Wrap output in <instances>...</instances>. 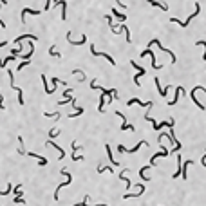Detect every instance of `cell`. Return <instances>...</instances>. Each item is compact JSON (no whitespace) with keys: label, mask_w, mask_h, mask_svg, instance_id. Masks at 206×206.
<instances>
[{"label":"cell","mask_w":206,"mask_h":206,"mask_svg":"<svg viewBox=\"0 0 206 206\" xmlns=\"http://www.w3.org/2000/svg\"><path fill=\"white\" fill-rule=\"evenodd\" d=\"M90 53H92V56H101V58H107L110 65H116V62H114V58H112L110 54H107V53H100V51H96V49H94V43L90 45Z\"/></svg>","instance_id":"7"},{"label":"cell","mask_w":206,"mask_h":206,"mask_svg":"<svg viewBox=\"0 0 206 206\" xmlns=\"http://www.w3.org/2000/svg\"><path fill=\"white\" fill-rule=\"evenodd\" d=\"M130 65H132L134 69H138V74H139V76H143V74H145V69H143V67H141V65H138V63L134 62V60L130 62Z\"/></svg>","instance_id":"26"},{"label":"cell","mask_w":206,"mask_h":206,"mask_svg":"<svg viewBox=\"0 0 206 206\" xmlns=\"http://www.w3.org/2000/svg\"><path fill=\"white\" fill-rule=\"evenodd\" d=\"M120 31H125V40L130 43V42H132V38H130V31H128V27L125 25L123 22H121V27H120Z\"/></svg>","instance_id":"20"},{"label":"cell","mask_w":206,"mask_h":206,"mask_svg":"<svg viewBox=\"0 0 206 206\" xmlns=\"http://www.w3.org/2000/svg\"><path fill=\"white\" fill-rule=\"evenodd\" d=\"M11 190H13V186L7 185V188H6V190H0V195H7V193H11Z\"/></svg>","instance_id":"33"},{"label":"cell","mask_w":206,"mask_h":206,"mask_svg":"<svg viewBox=\"0 0 206 206\" xmlns=\"http://www.w3.org/2000/svg\"><path fill=\"white\" fill-rule=\"evenodd\" d=\"M40 78H42V82H43V89H45V94H49V96H51L53 92H51V89H49V85H47V78H45L43 74H42Z\"/></svg>","instance_id":"27"},{"label":"cell","mask_w":206,"mask_h":206,"mask_svg":"<svg viewBox=\"0 0 206 206\" xmlns=\"http://www.w3.org/2000/svg\"><path fill=\"white\" fill-rule=\"evenodd\" d=\"M0 2H2V4H7V0H0Z\"/></svg>","instance_id":"44"},{"label":"cell","mask_w":206,"mask_h":206,"mask_svg":"<svg viewBox=\"0 0 206 206\" xmlns=\"http://www.w3.org/2000/svg\"><path fill=\"white\" fill-rule=\"evenodd\" d=\"M80 114H83V109H80V110H74L72 114H69V118H78Z\"/></svg>","instance_id":"35"},{"label":"cell","mask_w":206,"mask_h":206,"mask_svg":"<svg viewBox=\"0 0 206 206\" xmlns=\"http://www.w3.org/2000/svg\"><path fill=\"white\" fill-rule=\"evenodd\" d=\"M183 94H185V89H183L181 85H177V87H175V96L172 98V101H168V105H170V107H174L175 103L179 101V96H183Z\"/></svg>","instance_id":"8"},{"label":"cell","mask_w":206,"mask_h":206,"mask_svg":"<svg viewBox=\"0 0 206 206\" xmlns=\"http://www.w3.org/2000/svg\"><path fill=\"white\" fill-rule=\"evenodd\" d=\"M112 172V166H98V174H103V172Z\"/></svg>","instance_id":"32"},{"label":"cell","mask_w":206,"mask_h":206,"mask_svg":"<svg viewBox=\"0 0 206 206\" xmlns=\"http://www.w3.org/2000/svg\"><path fill=\"white\" fill-rule=\"evenodd\" d=\"M29 63H31V62H29V60H24V62H22V63H18V67H17V71H22V69H24V67H27Z\"/></svg>","instance_id":"34"},{"label":"cell","mask_w":206,"mask_h":206,"mask_svg":"<svg viewBox=\"0 0 206 206\" xmlns=\"http://www.w3.org/2000/svg\"><path fill=\"white\" fill-rule=\"evenodd\" d=\"M71 92H72V89H65V90H63V98H69Z\"/></svg>","instance_id":"38"},{"label":"cell","mask_w":206,"mask_h":206,"mask_svg":"<svg viewBox=\"0 0 206 206\" xmlns=\"http://www.w3.org/2000/svg\"><path fill=\"white\" fill-rule=\"evenodd\" d=\"M154 83H156V87H157V92L165 98L166 94H168V89H170V85H166V89H163L161 87V82H159V78H154Z\"/></svg>","instance_id":"10"},{"label":"cell","mask_w":206,"mask_h":206,"mask_svg":"<svg viewBox=\"0 0 206 206\" xmlns=\"http://www.w3.org/2000/svg\"><path fill=\"white\" fill-rule=\"evenodd\" d=\"M192 165V159H186L185 163H181V174H183V179L188 177V166Z\"/></svg>","instance_id":"15"},{"label":"cell","mask_w":206,"mask_h":206,"mask_svg":"<svg viewBox=\"0 0 206 206\" xmlns=\"http://www.w3.org/2000/svg\"><path fill=\"white\" fill-rule=\"evenodd\" d=\"M165 127L172 128V127H174V120H168V121H163V123H156L154 130H156V132H159V130H161V128H165Z\"/></svg>","instance_id":"13"},{"label":"cell","mask_w":206,"mask_h":206,"mask_svg":"<svg viewBox=\"0 0 206 206\" xmlns=\"http://www.w3.org/2000/svg\"><path fill=\"white\" fill-rule=\"evenodd\" d=\"M127 172H128V168H125L123 172L120 174V179H123V181H125V185H127V190H130V188H132V183H130V181H128V179L125 177V174H127Z\"/></svg>","instance_id":"21"},{"label":"cell","mask_w":206,"mask_h":206,"mask_svg":"<svg viewBox=\"0 0 206 206\" xmlns=\"http://www.w3.org/2000/svg\"><path fill=\"white\" fill-rule=\"evenodd\" d=\"M145 56H150V58H152V67H154V69H161V67H163L161 63H156V54H154L152 49H145L143 53H141V58H145Z\"/></svg>","instance_id":"6"},{"label":"cell","mask_w":206,"mask_h":206,"mask_svg":"<svg viewBox=\"0 0 206 206\" xmlns=\"http://www.w3.org/2000/svg\"><path fill=\"white\" fill-rule=\"evenodd\" d=\"M58 6H62V20H65V18H67V2L60 0V2H58Z\"/></svg>","instance_id":"23"},{"label":"cell","mask_w":206,"mask_h":206,"mask_svg":"<svg viewBox=\"0 0 206 206\" xmlns=\"http://www.w3.org/2000/svg\"><path fill=\"white\" fill-rule=\"evenodd\" d=\"M15 203H17V204H25L24 197H15Z\"/></svg>","instance_id":"37"},{"label":"cell","mask_w":206,"mask_h":206,"mask_svg":"<svg viewBox=\"0 0 206 206\" xmlns=\"http://www.w3.org/2000/svg\"><path fill=\"white\" fill-rule=\"evenodd\" d=\"M49 54H51V56H54V58H60V56H62V54L56 51V45H51V47H49Z\"/></svg>","instance_id":"25"},{"label":"cell","mask_w":206,"mask_h":206,"mask_svg":"<svg viewBox=\"0 0 206 206\" xmlns=\"http://www.w3.org/2000/svg\"><path fill=\"white\" fill-rule=\"evenodd\" d=\"M125 150H127V148H125L123 145H118V152H120V154H123Z\"/></svg>","instance_id":"39"},{"label":"cell","mask_w":206,"mask_h":206,"mask_svg":"<svg viewBox=\"0 0 206 206\" xmlns=\"http://www.w3.org/2000/svg\"><path fill=\"white\" fill-rule=\"evenodd\" d=\"M58 136H60V128H51V130H49V138H51V139H54V138H58Z\"/></svg>","instance_id":"28"},{"label":"cell","mask_w":206,"mask_h":206,"mask_svg":"<svg viewBox=\"0 0 206 206\" xmlns=\"http://www.w3.org/2000/svg\"><path fill=\"white\" fill-rule=\"evenodd\" d=\"M145 145H148V143H146V141H139V143L136 145V146H132V148H127L125 152H127V154H136V152H138L141 146H145Z\"/></svg>","instance_id":"16"},{"label":"cell","mask_w":206,"mask_h":206,"mask_svg":"<svg viewBox=\"0 0 206 206\" xmlns=\"http://www.w3.org/2000/svg\"><path fill=\"white\" fill-rule=\"evenodd\" d=\"M25 15H40V11L31 9V7H24L22 9V24H25Z\"/></svg>","instance_id":"11"},{"label":"cell","mask_w":206,"mask_h":206,"mask_svg":"<svg viewBox=\"0 0 206 206\" xmlns=\"http://www.w3.org/2000/svg\"><path fill=\"white\" fill-rule=\"evenodd\" d=\"M152 45H157V47H159V49H161L163 53H166V54L170 56V60H172V63H175V62H177V58H175V54H174V53H172L170 49H166V47H163V45L159 43V40H157V38H154V40H150V42H148V47H152Z\"/></svg>","instance_id":"2"},{"label":"cell","mask_w":206,"mask_h":206,"mask_svg":"<svg viewBox=\"0 0 206 206\" xmlns=\"http://www.w3.org/2000/svg\"><path fill=\"white\" fill-rule=\"evenodd\" d=\"M62 174H63V175H67V181H65V183H62V185L56 188V192H54V201H58V192L62 190L63 186H67V185H71V183H72V177H71V174H69L65 168H62Z\"/></svg>","instance_id":"5"},{"label":"cell","mask_w":206,"mask_h":206,"mask_svg":"<svg viewBox=\"0 0 206 206\" xmlns=\"http://www.w3.org/2000/svg\"><path fill=\"white\" fill-rule=\"evenodd\" d=\"M116 4H118L120 7H123V9H125V7H127V6H125V4H123V2H121V0H116Z\"/></svg>","instance_id":"40"},{"label":"cell","mask_w":206,"mask_h":206,"mask_svg":"<svg viewBox=\"0 0 206 206\" xmlns=\"http://www.w3.org/2000/svg\"><path fill=\"white\" fill-rule=\"evenodd\" d=\"M25 38H29V40H38V36H36V35H22V36H18V38L15 40V43H18V45H20L22 40H25Z\"/></svg>","instance_id":"17"},{"label":"cell","mask_w":206,"mask_h":206,"mask_svg":"<svg viewBox=\"0 0 206 206\" xmlns=\"http://www.w3.org/2000/svg\"><path fill=\"white\" fill-rule=\"evenodd\" d=\"M159 150H161V152H156V154L152 156V159H150V166L156 165V161H157L159 157H166V156H168V150L163 146V143H159Z\"/></svg>","instance_id":"4"},{"label":"cell","mask_w":206,"mask_h":206,"mask_svg":"<svg viewBox=\"0 0 206 206\" xmlns=\"http://www.w3.org/2000/svg\"><path fill=\"white\" fill-rule=\"evenodd\" d=\"M47 145H51V146H54V150H58V154H60V156H58V157H60V159H63V157H65V152H63L62 148H60V146H58V145L54 143V141H53V139H49V141H47Z\"/></svg>","instance_id":"18"},{"label":"cell","mask_w":206,"mask_h":206,"mask_svg":"<svg viewBox=\"0 0 206 206\" xmlns=\"http://www.w3.org/2000/svg\"><path fill=\"white\" fill-rule=\"evenodd\" d=\"M51 7V0H47V4H45V9H49Z\"/></svg>","instance_id":"42"},{"label":"cell","mask_w":206,"mask_h":206,"mask_svg":"<svg viewBox=\"0 0 206 206\" xmlns=\"http://www.w3.org/2000/svg\"><path fill=\"white\" fill-rule=\"evenodd\" d=\"M74 206H90L89 204V195H85L82 203H78V204H74ZM94 206H109V204H94Z\"/></svg>","instance_id":"24"},{"label":"cell","mask_w":206,"mask_h":206,"mask_svg":"<svg viewBox=\"0 0 206 206\" xmlns=\"http://www.w3.org/2000/svg\"><path fill=\"white\" fill-rule=\"evenodd\" d=\"M27 156H29V157H35V159H38L40 166H45V165H47V159H45L43 156H40V154H36V152H27Z\"/></svg>","instance_id":"12"},{"label":"cell","mask_w":206,"mask_h":206,"mask_svg":"<svg viewBox=\"0 0 206 206\" xmlns=\"http://www.w3.org/2000/svg\"><path fill=\"white\" fill-rule=\"evenodd\" d=\"M71 35H72V33L69 31V33H67V42H69L71 45H82V43H85V42H87V36H85V35H83L80 40H72V36H71Z\"/></svg>","instance_id":"9"},{"label":"cell","mask_w":206,"mask_h":206,"mask_svg":"<svg viewBox=\"0 0 206 206\" xmlns=\"http://www.w3.org/2000/svg\"><path fill=\"white\" fill-rule=\"evenodd\" d=\"M197 90H201V92H206V87H201V85H199V87H193V89H192V94H190V96H192V101L195 103V107H199V109H206L204 105H203V103L197 100V96H195V92H197Z\"/></svg>","instance_id":"3"},{"label":"cell","mask_w":206,"mask_h":206,"mask_svg":"<svg viewBox=\"0 0 206 206\" xmlns=\"http://www.w3.org/2000/svg\"><path fill=\"white\" fill-rule=\"evenodd\" d=\"M195 45H203L206 49V42L204 40H199V42H195ZM203 60H206V53H204V56H203Z\"/></svg>","instance_id":"36"},{"label":"cell","mask_w":206,"mask_h":206,"mask_svg":"<svg viewBox=\"0 0 206 206\" xmlns=\"http://www.w3.org/2000/svg\"><path fill=\"white\" fill-rule=\"evenodd\" d=\"M72 74H76V76H80V78H78L80 82H83V80H85V72H83V71H80V69H74V71H72Z\"/></svg>","instance_id":"29"},{"label":"cell","mask_w":206,"mask_h":206,"mask_svg":"<svg viewBox=\"0 0 206 206\" xmlns=\"http://www.w3.org/2000/svg\"><path fill=\"white\" fill-rule=\"evenodd\" d=\"M6 43H7V42H0V47H4V45H6Z\"/></svg>","instance_id":"43"},{"label":"cell","mask_w":206,"mask_h":206,"mask_svg":"<svg viewBox=\"0 0 206 206\" xmlns=\"http://www.w3.org/2000/svg\"><path fill=\"white\" fill-rule=\"evenodd\" d=\"M105 152H107V156H109V161H110V165H114V166H118V165H120V163H118V161L114 159V156H112V148L109 146V143L105 145Z\"/></svg>","instance_id":"14"},{"label":"cell","mask_w":206,"mask_h":206,"mask_svg":"<svg viewBox=\"0 0 206 206\" xmlns=\"http://www.w3.org/2000/svg\"><path fill=\"white\" fill-rule=\"evenodd\" d=\"M148 168H152V166H150V165H145V166H141V168H139V177H141V179H143V181H148V177H146V175H145V174H146V170H148Z\"/></svg>","instance_id":"22"},{"label":"cell","mask_w":206,"mask_h":206,"mask_svg":"<svg viewBox=\"0 0 206 206\" xmlns=\"http://www.w3.org/2000/svg\"><path fill=\"white\" fill-rule=\"evenodd\" d=\"M199 13H201V4L197 2V4H195V11H193V13H192V15H190V17H188V18H186L185 22L177 20V18H170V22H174V24H179L181 27H188V24H190V22L193 20V18H195V17H197Z\"/></svg>","instance_id":"1"},{"label":"cell","mask_w":206,"mask_h":206,"mask_svg":"<svg viewBox=\"0 0 206 206\" xmlns=\"http://www.w3.org/2000/svg\"><path fill=\"white\" fill-rule=\"evenodd\" d=\"M18 143H20V148H18V154H25V148H24V139H22V136H18Z\"/></svg>","instance_id":"30"},{"label":"cell","mask_w":206,"mask_h":206,"mask_svg":"<svg viewBox=\"0 0 206 206\" xmlns=\"http://www.w3.org/2000/svg\"><path fill=\"white\" fill-rule=\"evenodd\" d=\"M121 130H134V127L128 123V121H125V123H121Z\"/></svg>","instance_id":"31"},{"label":"cell","mask_w":206,"mask_h":206,"mask_svg":"<svg viewBox=\"0 0 206 206\" xmlns=\"http://www.w3.org/2000/svg\"><path fill=\"white\" fill-rule=\"evenodd\" d=\"M203 166L206 168V152H204V156H203Z\"/></svg>","instance_id":"41"},{"label":"cell","mask_w":206,"mask_h":206,"mask_svg":"<svg viewBox=\"0 0 206 206\" xmlns=\"http://www.w3.org/2000/svg\"><path fill=\"white\" fill-rule=\"evenodd\" d=\"M110 11H112V15H114V17H116V18H118V20H120V22H125V20H127V17H125L123 13H120V11H118L116 7H112Z\"/></svg>","instance_id":"19"}]
</instances>
